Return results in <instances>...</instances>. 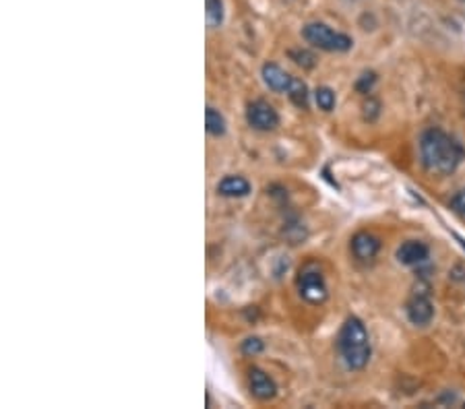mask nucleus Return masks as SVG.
Wrapping results in <instances>:
<instances>
[{
    "label": "nucleus",
    "mask_w": 465,
    "mask_h": 409,
    "mask_svg": "<svg viewBox=\"0 0 465 409\" xmlns=\"http://www.w3.org/2000/svg\"><path fill=\"white\" fill-rule=\"evenodd\" d=\"M464 145L441 128H428L420 137V160L428 172L449 176L464 162Z\"/></svg>",
    "instance_id": "1"
},
{
    "label": "nucleus",
    "mask_w": 465,
    "mask_h": 409,
    "mask_svg": "<svg viewBox=\"0 0 465 409\" xmlns=\"http://www.w3.org/2000/svg\"><path fill=\"white\" fill-rule=\"evenodd\" d=\"M337 351L348 370H364L370 362V337L358 317L345 319L337 333Z\"/></svg>",
    "instance_id": "2"
},
{
    "label": "nucleus",
    "mask_w": 465,
    "mask_h": 409,
    "mask_svg": "<svg viewBox=\"0 0 465 409\" xmlns=\"http://www.w3.org/2000/svg\"><path fill=\"white\" fill-rule=\"evenodd\" d=\"M302 37L312 48L323 52H350L354 48V40L348 33L335 31L325 23H309L302 27Z\"/></svg>",
    "instance_id": "3"
},
{
    "label": "nucleus",
    "mask_w": 465,
    "mask_h": 409,
    "mask_svg": "<svg viewBox=\"0 0 465 409\" xmlns=\"http://www.w3.org/2000/svg\"><path fill=\"white\" fill-rule=\"evenodd\" d=\"M298 292L302 296V300H307L309 304H323L329 296L325 277L318 269H314V265H307L296 279Z\"/></svg>",
    "instance_id": "4"
},
{
    "label": "nucleus",
    "mask_w": 465,
    "mask_h": 409,
    "mask_svg": "<svg viewBox=\"0 0 465 409\" xmlns=\"http://www.w3.org/2000/svg\"><path fill=\"white\" fill-rule=\"evenodd\" d=\"M246 122L250 128H254L259 133H269L279 126V114L269 101L252 99L246 106Z\"/></svg>",
    "instance_id": "5"
},
{
    "label": "nucleus",
    "mask_w": 465,
    "mask_h": 409,
    "mask_svg": "<svg viewBox=\"0 0 465 409\" xmlns=\"http://www.w3.org/2000/svg\"><path fill=\"white\" fill-rule=\"evenodd\" d=\"M248 389H250V395L259 401H271L277 395L275 381L265 370H261L256 366H252L248 370Z\"/></svg>",
    "instance_id": "6"
},
{
    "label": "nucleus",
    "mask_w": 465,
    "mask_h": 409,
    "mask_svg": "<svg viewBox=\"0 0 465 409\" xmlns=\"http://www.w3.org/2000/svg\"><path fill=\"white\" fill-rule=\"evenodd\" d=\"M261 79L265 83V87L271 89L273 93H290L292 85L296 81L286 69H282L275 62H265L261 67Z\"/></svg>",
    "instance_id": "7"
},
{
    "label": "nucleus",
    "mask_w": 465,
    "mask_h": 409,
    "mask_svg": "<svg viewBox=\"0 0 465 409\" xmlns=\"http://www.w3.org/2000/svg\"><path fill=\"white\" fill-rule=\"evenodd\" d=\"M405 312H407V319L411 325L426 327V325H430V321L434 317V306H432L428 294H414L405 306Z\"/></svg>",
    "instance_id": "8"
},
{
    "label": "nucleus",
    "mask_w": 465,
    "mask_h": 409,
    "mask_svg": "<svg viewBox=\"0 0 465 409\" xmlns=\"http://www.w3.org/2000/svg\"><path fill=\"white\" fill-rule=\"evenodd\" d=\"M350 248L358 260H373L381 250V240L370 232H358V234H354Z\"/></svg>",
    "instance_id": "9"
},
{
    "label": "nucleus",
    "mask_w": 465,
    "mask_h": 409,
    "mask_svg": "<svg viewBox=\"0 0 465 409\" xmlns=\"http://www.w3.org/2000/svg\"><path fill=\"white\" fill-rule=\"evenodd\" d=\"M428 246L420 240H407L397 248V260L405 267H416L422 265L428 258Z\"/></svg>",
    "instance_id": "10"
},
{
    "label": "nucleus",
    "mask_w": 465,
    "mask_h": 409,
    "mask_svg": "<svg viewBox=\"0 0 465 409\" xmlns=\"http://www.w3.org/2000/svg\"><path fill=\"white\" fill-rule=\"evenodd\" d=\"M252 192V186L246 178L242 176H224L218 182V194L226 197V199H244Z\"/></svg>",
    "instance_id": "11"
},
{
    "label": "nucleus",
    "mask_w": 465,
    "mask_h": 409,
    "mask_svg": "<svg viewBox=\"0 0 465 409\" xmlns=\"http://www.w3.org/2000/svg\"><path fill=\"white\" fill-rule=\"evenodd\" d=\"M205 128L213 137H224L228 131V122H226L224 114L220 110H215L213 106H207V110H205Z\"/></svg>",
    "instance_id": "12"
},
{
    "label": "nucleus",
    "mask_w": 465,
    "mask_h": 409,
    "mask_svg": "<svg viewBox=\"0 0 465 409\" xmlns=\"http://www.w3.org/2000/svg\"><path fill=\"white\" fill-rule=\"evenodd\" d=\"M312 97H314V103H316L318 110H323V112L335 110L337 95H335V91L331 87H316L314 93H312Z\"/></svg>",
    "instance_id": "13"
},
{
    "label": "nucleus",
    "mask_w": 465,
    "mask_h": 409,
    "mask_svg": "<svg viewBox=\"0 0 465 409\" xmlns=\"http://www.w3.org/2000/svg\"><path fill=\"white\" fill-rule=\"evenodd\" d=\"M205 17H207V25L211 29H218L224 23V2L222 0H207L205 2Z\"/></svg>",
    "instance_id": "14"
},
{
    "label": "nucleus",
    "mask_w": 465,
    "mask_h": 409,
    "mask_svg": "<svg viewBox=\"0 0 465 409\" xmlns=\"http://www.w3.org/2000/svg\"><path fill=\"white\" fill-rule=\"evenodd\" d=\"M288 95H290V99H292L298 108H307V106H309V87H307V83L296 79Z\"/></svg>",
    "instance_id": "15"
},
{
    "label": "nucleus",
    "mask_w": 465,
    "mask_h": 409,
    "mask_svg": "<svg viewBox=\"0 0 465 409\" xmlns=\"http://www.w3.org/2000/svg\"><path fill=\"white\" fill-rule=\"evenodd\" d=\"M290 56H292V60H294L298 67H302V69H312V67L316 65L314 54H310L307 50H294V52H290Z\"/></svg>",
    "instance_id": "16"
},
{
    "label": "nucleus",
    "mask_w": 465,
    "mask_h": 409,
    "mask_svg": "<svg viewBox=\"0 0 465 409\" xmlns=\"http://www.w3.org/2000/svg\"><path fill=\"white\" fill-rule=\"evenodd\" d=\"M263 349H265V343H263L261 337H248V339L242 341V351H244L246 356H256V353H261Z\"/></svg>",
    "instance_id": "17"
},
{
    "label": "nucleus",
    "mask_w": 465,
    "mask_h": 409,
    "mask_svg": "<svg viewBox=\"0 0 465 409\" xmlns=\"http://www.w3.org/2000/svg\"><path fill=\"white\" fill-rule=\"evenodd\" d=\"M375 81H377V75H375V73H364V75L360 77V81L356 83V87H358V91L368 93V91L373 89Z\"/></svg>",
    "instance_id": "18"
},
{
    "label": "nucleus",
    "mask_w": 465,
    "mask_h": 409,
    "mask_svg": "<svg viewBox=\"0 0 465 409\" xmlns=\"http://www.w3.org/2000/svg\"><path fill=\"white\" fill-rule=\"evenodd\" d=\"M451 209L459 215H465V190L455 192V197L451 199Z\"/></svg>",
    "instance_id": "19"
},
{
    "label": "nucleus",
    "mask_w": 465,
    "mask_h": 409,
    "mask_svg": "<svg viewBox=\"0 0 465 409\" xmlns=\"http://www.w3.org/2000/svg\"><path fill=\"white\" fill-rule=\"evenodd\" d=\"M462 2H465V0H462Z\"/></svg>",
    "instance_id": "20"
}]
</instances>
